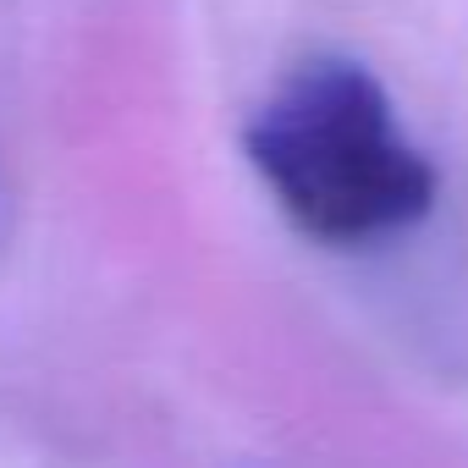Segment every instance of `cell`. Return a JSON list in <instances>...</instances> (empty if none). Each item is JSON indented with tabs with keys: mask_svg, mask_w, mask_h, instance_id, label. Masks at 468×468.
<instances>
[{
	"mask_svg": "<svg viewBox=\"0 0 468 468\" xmlns=\"http://www.w3.org/2000/svg\"><path fill=\"white\" fill-rule=\"evenodd\" d=\"M249 165L314 243L364 249L435 204V165L397 133L386 89L342 56L303 61L249 122Z\"/></svg>",
	"mask_w": 468,
	"mask_h": 468,
	"instance_id": "6da1fadb",
	"label": "cell"
}]
</instances>
